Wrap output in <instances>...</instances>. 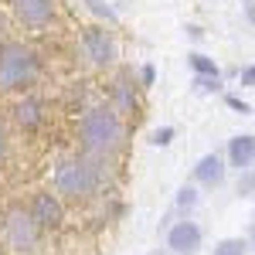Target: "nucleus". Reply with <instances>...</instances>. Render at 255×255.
I'll return each instance as SVG.
<instances>
[{
    "label": "nucleus",
    "instance_id": "obj_11",
    "mask_svg": "<svg viewBox=\"0 0 255 255\" xmlns=\"http://www.w3.org/2000/svg\"><path fill=\"white\" fill-rule=\"evenodd\" d=\"M194 180L204 184V187H218L225 180V160L218 157V153H204L194 163Z\"/></svg>",
    "mask_w": 255,
    "mask_h": 255
},
{
    "label": "nucleus",
    "instance_id": "obj_10",
    "mask_svg": "<svg viewBox=\"0 0 255 255\" xmlns=\"http://www.w3.org/2000/svg\"><path fill=\"white\" fill-rule=\"evenodd\" d=\"M255 160V136L252 133H238V136L228 139V163L238 167V170H252Z\"/></svg>",
    "mask_w": 255,
    "mask_h": 255
},
{
    "label": "nucleus",
    "instance_id": "obj_21",
    "mask_svg": "<svg viewBox=\"0 0 255 255\" xmlns=\"http://www.w3.org/2000/svg\"><path fill=\"white\" fill-rule=\"evenodd\" d=\"M153 82H157V68L153 65H143L139 68V85H153Z\"/></svg>",
    "mask_w": 255,
    "mask_h": 255
},
{
    "label": "nucleus",
    "instance_id": "obj_22",
    "mask_svg": "<svg viewBox=\"0 0 255 255\" xmlns=\"http://www.w3.org/2000/svg\"><path fill=\"white\" fill-rule=\"evenodd\" d=\"M242 85H245V89L255 85V65H245V68H242Z\"/></svg>",
    "mask_w": 255,
    "mask_h": 255
},
{
    "label": "nucleus",
    "instance_id": "obj_16",
    "mask_svg": "<svg viewBox=\"0 0 255 255\" xmlns=\"http://www.w3.org/2000/svg\"><path fill=\"white\" fill-rule=\"evenodd\" d=\"M85 7H89L92 14H99L102 20H116V10H113L109 3H102V0H85Z\"/></svg>",
    "mask_w": 255,
    "mask_h": 255
},
{
    "label": "nucleus",
    "instance_id": "obj_18",
    "mask_svg": "<svg viewBox=\"0 0 255 255\" xmlns=\"http://www.w3.org/2000/svg\"><path fill=\"white\" fill-rule=\"evenodd\" d=\"M170 139H174V129H170V126H160V129H153L150 143H153V146H167Z\"/></svg>",
    "mask_w": 255,
    "mask_h": 255
},
{
    "label": "nucleus",
    "instance_id": "obj_8",
    "mask_svg": "<svg viewBox=\"0 0 255 255\" xmlns=\"http://www.w3.org/2000/svg\"><path fill=\"white\" fill-rule=\"evenodd\" d=\"M27 218L38 225V232L41 228H58L61 218H65V208L51 191H38L31 197V204H27Z\"/></svg>",
    "mask_w": 255,
    "mask_h": 255
},
{
    "label": "nucleus",
    "instance_id": "obj_23",
    "mask_svg": "<svg viewBox=\"0 0 255 255\" xmlns=\"http://www.w3.org/2000/svg\"><path fill=\"white\" fill-rule=\"evenodd\" d=\"M7 150H10V139H7V129L0 126V163H3V157H7Z\"/></svg>",
    "mask_w": 255,
    "mask_h": 255
},
{
    "label": "nucleus",
    "instance_id": "obj_24",
    "mask_svg": "<svg viewBox=\"0 0 255 255\" xmlns=\"http://www.w3.org/2000/svg\"><path fill=\"white\" fill-rule=\"evenodd\" d=\"M7 34V17H3V10H0V38Z\"/></svg>",
    "mask_w": 255,
    "mask_h": 255
},
{
    "label": "nucleus",
    "instance_id": "obj_9",
    "mask_svg": "<svg viewBox=\"0 0 255 255\" xmlns=\"http://www.w3.org/2000/svg\"><path fill=\"white\" fill-rule=\"evenodd\" d=\"M201 225H194V221H177V225H170V232H167V245H170V252L177 255H197V249H201Z\"/></svg>",
    "mask_w": 255,
    "mask_h": 255
},
{
    "label": "nucleus",
    "instance_id": "obj_12",
    "mask_svg": "<svg viewBox=\"0 0 255 255\" xmlns=\"http://www.w3.org/2000/svg\"><path fill=\"white\" fill-rule=\"evenodd\" d=\"M14 119H17L20 129H38L41 119H44V106H41L38 99H20L17 106H14Z\"/></svg>",
    "mask_w": 255,
    "mask_h": 255
},
{
    "label": "nucleus",
    "instance_id": "obj_4",
    "mask_svg": "<svg viewBox=\"0 0 255 255\" xmlns=\"http://www.w3.org/2000/svg\"><path fill=\"white\" fill-rule=\"evenodd\" d=\"M3 238H7V245L14 252L27 255V252H34V245H38V225L27 218L24 208H14L3 218Z\"/></svg>",
    "mask_w": 255,
    "mask_h": 255
},
{
    "label": "nucleus",
    "instance_id": "obj_14",
    "mask_svg": "<svg viewBox=\"0 0 255 255\" xmlns=\"http://www.w3.org/2000/svg\"><path fill=\"white\" fill-rule=\"evenodd\" d=\"M215 255H249V242L245 238H225L215 245Z\"/></svg>",
    "mask_w": 255,
    "mask_h": 255
},
{
    "label": "nucleus",
    "instance_id": "obj_1",
    "mask_svg": "<svg viewBox=\"0 0 255 255\" xmlns=\"http://www.w3.org/2000/svg\"><path fill=\"white\" fill-rule=\"evenodd\" d=\"M79 139H82V146H85V153L109 157V153H116L119 146H123L126 129H123V119L109 106H92L79 119Z\"/></svg>",
    "mask_w": 255,
    "mask_h": 255
},
{
    "label": "nucleus",
    "instance_id": "obj_13",
    "mask_svg": "<svg viewBox=\"0 0 255 255\" xmlns=\"http://www.w3.org/2000/svg\"><path fill=\"white\" fill-rule=\"evenodd\" d=\"M187 65H191L194 79H221L215 58H208V55H201V51H191V55H187Z\"/></svg>",
    "mask_w": 255,
    "mask_h": 255
},
{
    "label": "nucleus",
    "instance_id": "obj_6",
    "mask_svg": "<svg viewBox=\"0 0 255 255\" xmlns=\"http://www.w3.org/2000/svg\"><path fill=\"white\" fill-rule=\"evenodd\" d=\"M109 109H113L119 119H123V116H133V113L139 109L136 79H133V72H129V68H126V72H119L116 82H113V89H109Z\"/></svg>",
    "mask_w": 255,
    "mask_h": 255
},
{
    "label": "nucleus",
    "instance_id": "obj_2",
    "mask_svg": "<svg viewBox=\"0 0 255 255\" xmlns=\"http://www.w3.org/2000/svg\"><path fill=\"white\" fill-rule=\"evenodd\" d=\"M41 75V58L34 48L20 44V41H7L0 44V92H17L34 85Z\"/></svg>",
    "mask_w": 255,
    "mask_h": 255
},
{
    "label": "nucleus",
    "instance_id": "obj_17",
    "mask_svg": "<svg viewBox=\"0 0 255 255\" xmlns=\"http://www.w3.org/2000/svg\"><path fill=\"white\" fill-rule=\"evenodd\" d=\"M252 187H255L252 170H242V180H238V197H252Z\"/></svg>",
    "mask_w": 255,
    "mask_h": 255
},
{
    "label": "nucleus",
    "instance_id": "obj_3",
    "mask_svg": "<svg viewBox=\"0 0 255 255\" xmlns=\"http://www.w3.org/2000/svg\"><path fill=\"white\" fill-rule=\"evenodd\" d=\"M102 184V170L96 160L85 157H65L55 167V191H61L65 197H92Z\"/></svg>",
    "mask_w": 255,
    "mask_h": 255
},
{
    "label": "nucleus",
    "instance_id": "obj_20",
    "mask_svg": "<svg viewBox=\"0 0 255 255\" xmlns=\"http://www.w3.org/2000/svg\"><path fill=\"white\" fill-rule=\"evenodd\" d=\"M201 92H221V79H194Z\"/></svg>",
    "mask_w": 255,
    "mask_h": 255
},
{
    "label": "nucleus",
    "instance_id": "obj_19",
    "mask_svg": "<svg viewBox=\"0 0 255 255\" xmlns=\"http://www.w3.org/2000/svg\"><path fill=\"white\" fill-rule=\"evenodd\" d=\"M225 102H228V109H235V113H242V116H249V113H252V106H249V102H245V99L232 96V92H228V96H225Z\"/></svg>",
    "mask_w": 255,
    "mask_h": 255
},
{
    "label": "nucleus",
    "instance_id": "obj_7",
    "mask_svg": "<svg viewBox=\"0 0 255 255\" xmlns=\"http://www.w3.org/2000/svg\"><path fill=\"white\" fill-rule=\"evenodd\" d=\"M7 3H10V10L17 14L20 24H27V27H34V31L48 27V24L55 20V14H58V0H7Z\"/></svg>",
    "mask_w": 255,
    "mask_h": 255
},
{
    "label": "nucleus",
    "instance_id": "obj_5",
    "mask_svg": "<svg viewBox=\"0 0 255 255\" xmlns=\"http://www.w3.org/2000/svg\"><path fill=\"white\" fill-rule=\"evenodd\" d=\"M82 51H85V58L99 65V68H106V65H113L116 61V41L109 34V27H85L82 31Z\"/></svg>",
    "mask_w": 255,
    "mask_h": 255
},
{
    "label": "nucleus",
    "instance_id": "obj_15",
    "mask_svg": "<svg viewBox=\"0 0 255 255\" xmlns=\"http://www.w3.org/2000/svg\"><path fill=\"white\" fill-rule=\"evenodd\" d=\"M177 208H180V211L197 208V191L194 187H180V191H177Z\"/></svg>",
    "mask_w": 255,
    "mask_h": 255
},
{
    "label": "nucleus",
    "instance_id": "obj_25",
    "mask_svg": "<svg viewBox=\"0 0 255 255\" xmlns=\"http://www.w3.org/2000/svg\"><path fill=\"white\" fill-rule=\"evenodd\" d=\"M0 255H3V249H0Z\"/></svg>",
    "mask_w": 255,
    "mask_h": 255
}]
</instances>
